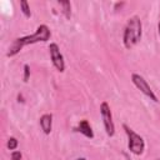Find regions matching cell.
Listing matches in <instances>:
<instances>
[{"label":"cell","instance_id":"6da1fadb","mask_svg":"<svg viewBox=\"0 0 160 160\" xmlns=\"http://www.w3.org/2000/svg\"><path fill=\"white\" fill-rule=\"evenodd\" d=\"M51 36V31L49 29L48 25L45 24H41L38 26L36 31L32 34V35H26V36H22V38H18L12 41V44L10 45L8 52H6V56L11 58V56H15L16 54L20 52V50L26 46V45H31V44H36V42H45L50 39Z\"/></svg>","mask_w":160,"mask_h":160},{"label":"cell","instance_id":"7a4b0ae2","mask_svg":"<svg viewBox=\"0 0 160 160\" xmlns=\"http://www.w3.org/2000/svg\"><path fill=\"white\" fill-rule=\"evenodd\" d=\"M141 35H142V24H141V20H140L139 16L134 15V16H131L128 20L126 26L124 29V35H122L124 46L126 49L134 48L141 40Z\"/></svg>","mask_w":160,"mask_h":160},{"label":"cell","instance_id":"3957f363","mask_svg":"<svg viewBox=\"0 0 160 160\" xmlns=\"http://www.w3.org/2000/svg\"><path fill=\"white\" fill-rule=\"evenodd\" d=\"M122 128H124V130H125V132L128 135V139H129L128 148H129L130 152H132L134 155H141L144 152V149H145V141H144V139L139 134H136L132 129H130L126 124H124Z\"/></svg>","mask_w":160,"mask_h":160},{"label":"cell","instance_id":"277c9868","mask_svg":"<svg viewBox=\"0 0 160 160\" xmlns=\"http://www.w3.org/2000/svg\"><path fill=\"white\" fill-rule=\"evenodd\" d=\"M100 115H101L104 128H105V131H106L108 136H114L115 125H114V121H112V114H111L110 106L106 101H102L101 105H100Z\"/></svg>","mask_w":160,"mask_h":160},{"label":"cell","instance_id":"5b68a950","mask_svg":"<svg viewBox=\"0 0 160 160\" xmlns=\"http://www.w3.org/2000/svg\"><path fill=\"white\" fill-rule=\"evenodd\" d=\"M131 81H132V84L145 95V96H148L150 100H152L154 102H158L159 100H158V96L155 95V92L151 90V88H150V85L148 84V81L141 76V75H139V74H132L131 75Z\"/></svg>","mask_w":160,"mask_h":160},{"label":"cell","instance_id":"8992f818","mask_svg":"<svg viewBox=\"0 0 160 160\" xmlns=\"http://www.w3.org/2000/svg\"><path fill=\"white\" fill-rule=\"evenodd\" d=\"M49 52H50L51 62H52V65L55 66V69H56L59 72H64V70H65V61H64V56H62V54L60 52V49H59L58 44L51 42V44L49 45Z\"/></svg>","mask_w":160,"mask_h":160},{"label":"cell","instance_id":"52a82bcc","mask_svg":"<svg viewBox=\"0 0 160 160\" xmlns=\"http://www.w3.org/2000/svg\"><path fill=\"white\" fill-rule=\"evenodd\" d=\"M74 130L78 131V132H80V134H82L84 136H86V138H89V139H92V138H94L92 129H91L89 121L85 120V119H84V120H80V122L78 124V126H76Z\"/></svg>","mask_w":160,"mask_h":160},{"label":"cell","instance_id":"ba28073f","mask_svg":"<svg viewBox=\"0 0 160 160\" xmlns=\"http://www.w3.org/2000/svg\"><path fill=\"white\" fill-rule=\"evenodd\" d=\"M40 126H41V130L44 131V134L49 135L51 132V129H52V115L51 114H44L40 116Z\"/></svg>","mask_w":160,"mask_h":160},{"label":"cell","instance_id":"9c48e42d","mask_svg":"<svg viewBox=\"0 0 160 160\" xmlns=\"http://www.w3.org/2000/svg\"><path fill=\"white\" fill-rule=\"evenodd\" d=\"M60 6H62V14L65 15L66 19H70L71 16V4L70 1H59Z\"/></svg>","mask_w":160,"mask_h":160},{"label":"cell","instance_id":"30bf717a","mask_svg":"<svg viewBox=\"0 0 160 160\" xmlns=\"http://www.w3.org/2000/svg\"><path fill=\"white\" fill-rule=\"evenodd\" d=\"M20 10H21V12L24 14V16L25 18H30L31 16V11H30V6H29V4H28V1L26 0H21L20 1Z\"/></svg>","mask_w":160,"mask_h":160},{"label":"cell","instance_id":"8fae6325","mask_svg":"<svg viewBox=\"0 0 160 160\" xmlns=\"http://www.w3.org/2000/svg\"><path fill=\"white\" fill-rule=\"evenodd\" d=\"M18 145H19V141H18L16 138H9L8 141H6V148H8L9 150H12V151H14V150L18 148Z\"/></svg>","mask_w":160,"mask_h":160},{"label":"cell","instance_id":"7c38bea8","mask_svg":"<svg viewBox=\"0 0 160 160\" xmlns=\"http://www.w3.org/2000/svg\"><path fill=\"white\" fill-rule=\"evenodd\" d=\"M29 78H30V66L28 64H25L24 65V81L26 82L29 80Z\"/></svg>","mask_w":160,"mask_h":160},{"label":"cell","instance_id":"4fadbf2b","mask_svg":"<svg viewBox=\"0 0 160 160\" xmlns=\"http://www.w3.org/2000/svg\"><path fill=\"white\" fill-rule=\"evenodd\" d=\"M11 160H21V152L18 151V150H14L11 151Z\"/></svg>","mask_w":160,"mask_h":160},{"label":"cell","instance_id":"5bb4252c","mask_svg":"<svg viewBox=\"0 0 160 160\" xmlns=\"http://www.w3.org/2000/svg\"><path fill=\"white\" fill-rule=\"evenodd\" d=\"M158 32H159V35H160V21H159V24H158Z\"/></svg>","mask_w":160,"mask_h":160},{"label":"cell","instance_id":"9a60e30c","mask_svg":"<svg viewBox=\"0 0 160 160\" xmlns=\"http://www.w3.org/2000/svg\"><path fill=\"white\" fill-rule=\"evenodd\" d=\"M75 160H86L85 158H79V159H75Z\"/></svg>","mask_w":160,"mask_h":160},{"label":"cell","instance_id":"2e32d148","mask_svg":"<svg viewBox=\"0 0 160 160\" xmlns=\"http://www.w3.org/2000/svg\"><path fill=\"white\" fill-rule=\"evenodd\" d=\"M158 160H160V159H158Z\"/></svg>","mask_w":160,"mask_h":160}]
</instances>
